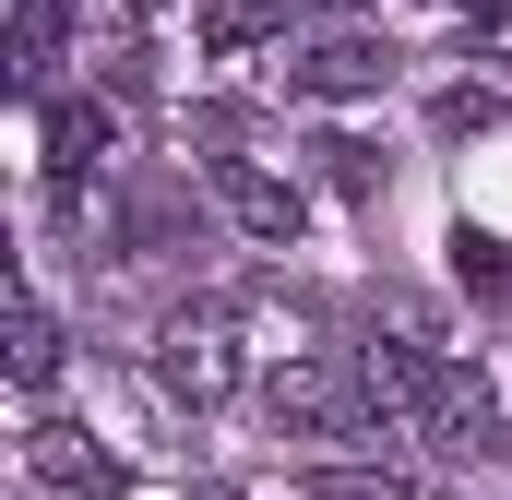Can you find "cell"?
I'll return each instance as SVG.
<instances>
[{
  "label": "cell",
  "instance_id": "obj_8",
  "mask_svg": "<svg viewBox=\"0 0 512 500\" xmlns=\"http://www.w3.org/2000/svg\"><path fill=\"white\" fill-rule=\"evenodd\" d=\"M358 381H370V405H382V429L393 417H429V381H441V358H417V346H358Z\"/></svg>",
  "mask_w": 512,
  "mask_h": 500
},
{
  "label": "cell",
  "instance_id": "obj_1",
  "mask_svg": "<svg viewBox=\"0 0 512 500\" xmlns=\"http://www.w3.org/2000/svg\"><path fill=\"white\" fill-rule=\"evenodd\" d=\"M155 393L191 405V417H215V405L239 393V322H227L215 298H191V310L155 322Z\"/></svg>",
  "mask_w": 512,
  "mask_h": 500
},
{
  "label": "cell",
  "instance_id": "obj_7",
  "mask_svg": "<svg viewBox=\"0 0 512 500\" xmlns=\"http://www.w3.org/2000/svg\"><path fill=\"white\" fill-rule=\"evenodd\" d=\"M24 465H36L48 489H120V465H108L72 417H36V429H24Z\"/></svg>",
  "mask_w": 512,
  "mask_h": 500
},
{
  "label": "cell",
  "instance_id": "obj_2",
  "mask_svg": "<svg viewBox=\"0 0 512 500\" xmlns=\"http://www.w3.org/2000/svg\"><path fill=\"white\" fill-rule=\"evenodd\" d=\"M262 405H274V429H298V441H370V429H382L358 358H286V370L262 381ZM370 453H382V441H370Z\"/></svg>",
  "mask_w": 512,
  "mask_h": 500
},
{
  "label": "cell",
  "instance_id": "obj_3",
  "mask_svg": "<svg viewBox=\"0 0 512 500\" xmlns=\"http://www.w3.org/2000/svg\"><path fill=\"white\" fill-rule=\"evenodd\" d=\"M274 84L310 96V108H358V96L393 84V36H370V24H322V36H298V48L274 60Z\"/></svg>",
  "mask_w": 512,
  "mask_h": 500
},
{
  "label": "cell",
  "instance_id": "obj_10",
  "mask_svg": "<svg viewBox=\"0 0 512 500\" xmlns=\"http://www.w3.org/2000/svg\"><path fill=\"white\" fill-rule=\"evenodd\" d=\"M60 36H72V0H12V84H24V96H48Z\"/></svg>",
  "mask_w": 512,
  "mask_h": 500
},
{
  "label": "cell",
  "instance_id": "obj_17",
  "mask_svg": "<svg viewBox=\"0 0 512 500\" xmlns=\"http://www.w3.org/2000/svg\"><path fill=\"white\" fill-rule=\"evenodd\" d=\"M465 12H512V0H465Z\"/></svg>",
  "mask_w": 512,
  "mask_h": 500
},
{
  "label": "cell",
  "instance_id": "obj_13",
  "mask_svg": "<svg viewBox=\"0 0 512 500\" xmlns=\"http://www.w3.org/2000/svg\"><path fill=\"white\" fill-rule=\"evenodd\" d=\"M453 286H477V298H501V286H512V250L489 239V227H453Z\"/></svg>",
  "mask_w": 512,
  "mask_h": 500
},
{
  "label": "cell",
  "instance_id": "obj_16",
  "mask_svg": "<svg viewBox=\"0 0 512 500\" xmlns=\"http://www.w3.org/2000/svg\"><path fill=\"white\" fill-rule=\"evenodd\" d=\"M286 12H322V24H346V12H358V0H286Z\"/></svg>",
  "mask_w": 512,
  "mask_h": 500
},
{
  "label": "cell",
  "instance_id": "obj_6",
  "mask_svg": "<svg viewBox=\"0 0 512 500\" xmlns=\"http://www.w3.org/2000/svg\"><path fill=\"white\" fill-rule=\"evenodd\" d=\"M417 429H429L441 453H489V441H501V393H489L477 370H441V381H429V417H417Z\"/></svg>",
  "mask_w": 512,
  "mask_h": 500
},
{
  "label": "cell",
  "instance_id": "obj_14",
  "mask_svg": "<svg viewBox=\"0 0 512 500\" xmlns=\"http://www.w3.org/2000/svg\"><path fill=\"white\" fill-rule=\"evenodd\" d=\"M310 155H322V179H334V191H358V203L382 191V155H370V143H346V131H322Z\"/></svg>",
  "mask_w": 512,
  "mask_h": 500
},
{
  "label": "cell",
  "instance_id": "obj_11",
  "mask_svg": "<svg viewBox=\"0 0 512 500\" xmlns=\"http://www.w3.org/2000/svg\"><path fill=\"white\" fill-rule=\"evenodd\" d=\"M12 381H24V393L60 381V310H48V298H12Z\"/></svg>",
  "mask_w": 512,
  "mask_h": 500
},
{
  "label": "cell",
  "instance_id": "obj_5",
  "mask_svg": "<svg viewBox=\"0 0 512 500\" xmlns=\"http://www.w3.org/2000/svg\"><path fill=\"white\" fill-rule=\"evenodd\" d=\"M120 155V108L108 96H48V191L84 203V179Z\"/></svg>",
  "mask_w": 512,
  "mask_h": 500
},
{
  "label": "cell",
  "instance_id": "obj_4",
  "mask_svg": "<svg viewBox=\"0 0 512 500\" xmlns=\"http://www.w3.org/2000/svg\"><path fill=\"white\" fill-rule=\"evenodd\" d=\"M203 191H215V215H227L239 239H262V250H286L298 227H310V191H298L286 167H262V155H215Z\"/></svg>",
  "mask_w": 512,
  "mask_h": 500
},
{
  "label": "cell",
  "instance_id": "obj_15",
  "mask_svg": "<svg viewBox=\"0 0 512 500\" xmlns=\"http://www.w3.org/2000/svg\"><path fill=\"white\" fill-rule=\"evenodd\" d=\"M179 0H120V36H143V24H167Z\"/></svg>",
  "mask_w": 512,
  "mask_h": 500
},
{
  "label": "cell",
  "instance_id": "obj_12",
  "mask_svg": "<svg viewBox=\"0 0 512 500\" xmlns=\"http://www.w3.org/2000/svg\"><path fill=\"white\" fill-rule=\"evenodd\" d=\"M298 500H417V477H393V465H310Z\"/></svg>",
  "mask_w": 512,
  "mask_h": 500
},
{
  "label": "cell",
  "instance_id": "obj_9",
  "mask_svg": "<svg viewBox=\"0 0 512 500\" xmlns=\"http://www.w3.org/2000/svg\"><path fill=\"white\" fill-rule=\"evenodd\" d=\"M203 48H215V60H262V48H286V0H203Z\"/></svg>",
  "mask_w": 512,
  "mask_h": 500
}]
</instances>
